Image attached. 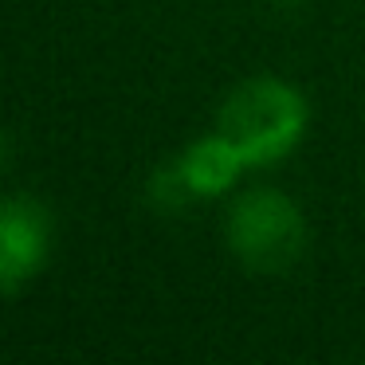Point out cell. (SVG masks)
Wrapping results in <instances>:
<instances>
[{
	"label": "cell",
	"mask_w": 365,
	"mask_h": 365,
	"mask_svg": "<svg viewBox=\"0 0 365 365\" xmlns=\"http://www.w3.org/2000/svg\"><path fill=\"white\" fill-rule=\"evenodd\" d=\"M192 200L197 197L189 192V185H185L181 169L173 165V158L145 177V205H150L153 212H181L185 205H192Z\"/></svg>",
	"instance_id": "cell-5"
},
{
	"label": "cell",
	"mask_w": 365,
	"mask_h": 365,
	"mask_svg": "<svg viewBox=\"0 0 365 365\" xmlns=\"http://www.w3.org/2000/svg\"><path fill=\"white\" fill-rule=\"evenodd\" d=\"M173 165L181 169L185 185L197 200H216L224 192H232L244 177V169H252L244 161V153L220 134V130H208V134L192 138L181 153L173 158Z\"/></svg>",
	"instance_id": "cell-4"
},
{
	"label": "cell",
	"mask_w": 365,
	"mask_h": 365,
	"mask_svg": "<svg viewBox=\"0 0 365 365\" xmlns=\"http://www.w3.org/2000/svg\"><path fill=\"white\" fill-rule=\"evenodd\" d=\"M224 240L236 263L252 275H287L307 255L310 224L302 205L275 185L240 192L224 220Z\"/></svg>",
	"instance_id": "cell-2"
},
{
	"label": "cell",
	"mask_w": 365,
	"mask_h": 365,
	"mask_svg": "<svg viewBox=\"0 0 365 365\" xmlns=\"http://www.w3.org/2000/svg\"><path fill=\"white\" fill-rule=\"evenodd\" d=\"M51 255V216L32 192H12L0 208V287L16 299Z\"/></svg>",
	"instance_id": "cell-3"
},
{
	"label": "cell",
	"mask_w": 365,
	"mask_h": 365,
	"mask_svg": "<svg viewBox=\"0 0 365 365\" xmlns=\"http://www.w3.org/2000/svg\"><path fill=\"white\" fill-rule=\"evenodd\" d=\"M212 126L244 153L252 169H271L302 145L310 130V103L283 75H252L228 91Z\"/></svg>",
	"instance_id": "cell-1"
}]
</instances>
